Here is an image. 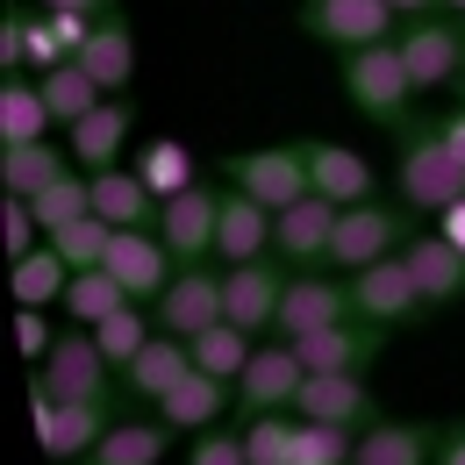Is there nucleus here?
<instances>
[{"mask_svg":"<svg viewBox=\"0 0 465 465\" xmlns=\"http://www.w3.org/2000/svg\"><path fill=\"white\" fill-rule=\"evenodd\" d=\"M36 7H79V15H108L115 0H36Z\"/></svg>","mask_w":465,"mask_h":465,"instance_id":"47","label":"nucleus"},{"mask_svg":"<svg viewBox=\"0 0 465 465\" xmlns=\"http://www.w3.org/2000/svg\"><path fill=\"white\" fill-rule=\"evenodd\" d=\"M430 129L444 136V151H451V158H465V108H451V115H430Z\"/></svg>","mask_w":465,"mask_h":465,"instance_id":"44","label":"nucleus"},{"mask_svg":"<svg viewBox=\"0 0 465 465\" xmlns=\"http://www.w3.org/2000/svg\"><path fill=\"white\" fill-rule=\"evenodd\" d=\"M437 236H444V243H459V251H465V201H459V208H444V215H437Z\"/></svg>","mask_w":465,"mask_h":465,"instance_id":"46","label":"nucleus"},{"mask_svg":"<svg viewBox=\"0 0 465 465\" xmlns=\"http://www.w3.org/2000/svg\"><path fill=\"white\" fill-rule=\"evenodd\" d=\"M387 7H394L401 22H415V15H437V0H387Z\"/></svg>","mask_w":465,"mask_h":465,"instance_id":"48","label":"nucleus"},{"mask_svg":"<svg viewBox=\"0 0 465 465\" xmlns=\"http://www.w3.org/2000/svg\"><path fill=\"white\" fill-rule=\"evenodd\" d=\"M344 315H351V280L344 272H337V280H330V272H293L272 337L301 344V337H315V330H330V322H344Z\"/></svg>","mask_w":465,"mask_h":465,"instance_id":"12","label":"nucleus"},{"mask_svg":"<svg viewBox=\"0 0 465 465\" xmlns=\"http://www.w3.org/2000/svg\"><path fill=\"white\" fill-rule=\"evenodd\" d=\"M51 129H58V115H51L44 86L7 72V86H0V143H44Z\"/></svg>","mask_w":465,"mask_h":465,"instance_id":"31","label":"nucleus"},{"mask_svg":"<svg viewBox=\"0 0 465 465\" xmlns=\"http://www.w3.org/2000/svg\"><path fill=\"white\" fill-rule=\"evenodd\" d=\"M308 173H315V193L337 201V208H358V201H380L372 193V165L344 151V143H308Z\"/></svg>","mask_w":465,"mask_h":465,"instance_id":"29","label":"nucleus"},{"mask_svg":"<svg viewBox=\"0 0 465 465\" xmlns=\"http://www.w3.org/2000/svg\"><path fill=\"white\" fill-rule=\"evenodd\" d=\"M301 380H308V365H301V351H293L287 337L258 344V351H251V365H243V380H236V415L293 408V401H301Z\"/></svg>","mask_w":465,"mask_h":465,"instance_id":"14","label":"nucleus"},{"mask_svg":"<svg viewBox=\"0 0 465 465\" xmlns=\"http://www.w3.org/2000/svg\"><path fill=\"white\" fill-rule=\"evenodd\" d=\"M337 201H322V193H308V201H293L272 215V258H287L293 272H315L322 258H330V236H337Z\"/></svg>","mask_w":465,"mask_h":465,"instance_id":"15","label":"nucleus"},{"mask_svg":"<svg viewBox=\"0 0 465 465\" xmlns=\"http://www.w3.org/2000/svg\"><path fill=\"white\" fill-rule=\"evenodd\" d=\"M79 64L101 79V94H129V79H136V29L122 22V7H108L94 22V44L79 51Z\"/></svg>","mask_w":465,"mask_h":465,"instance_id":"25","label":"nucleus"},{"mask_svg":"<svg viewBox=\"0 0 465 465\" xmlns=\"http://www.w3.org/2000/svg\"><path fill=\"white\" fill-rule=\"evenodd\" d=\"M151 337H158V315H151V301H129L122 315H108V322L94 330V344L115 358V372H122V365H129L143 344H151Z\"/></svg>","mask_w":465,"mask_h":465,"instance_id":"38","label":"nucleus"},{"mask_svg":"<svg viewBox=\"0 0 465 465\" xmlns=\"http://www.w3.org/2000/svg\"><path fill=\"white\" fill-rule=\"evenodd\" d=\"M344 101L358 115H372L380 129H394L401 136L408 108H415V79H408L401 64V44H372V51H344Z\"/></svg>","mask_w":465,"mask_h":465,"instance_id":"3","label":"nucleus"},{"mask_svg":"<svg viewBox=\"0 0 465 465\" xmlns=\"http://www.w3.org/2000/svg\"><path fill=\"white\" fill-rule=\"evenodd\" d=\"M186 372H193V344H186V337H173V330H158L151 344L122 365V394H129V401H165Z\"/></svg>","mask_w":465,"mask_h":465,"instance_id":"20","label":"nucleus"},{"mask_svg":"<svg viewBox=\"0 0 465 465\" xmlns=\"http://www.w3.org/2000/svg\"><path fill=\"white\" fill-rule=\"evenodd\" d=\"M351 459H358V430H344V422H308L301 415L287 465H351Z\"/></svg>","mask_w":465,"mask_h":465,"instance_id":"39","label":"nucleus"},{"mask_svg":"<svg viewBox=\"0 0 465 465\" xmlns=\"http://www.w3.org/2000/svg\"><path fill=\"white\" fill-rule=\"evenodd\" d=\"M94 215H108L115 230H151L158 193L136 179V165H108V173H94Z\"/></svg>","mask_w":465,"mask_h":465,"instance_id":"28","label":"nucleus"},{"mask_svg":"<svg viewBox=\"0 0 465 465\" xmlns=\"http://www.w3.org/2000/svg\"><path fill=\"white\" fill-rule=\"evenodd\" d=\"M422 308H430V301L415 287L408 258H380V265L351 272V315H365V322H380V330H401V322H415Z\"/></svg>","mask_w":465,"mask_h":465,"instance_id":"11","label":"nucleus"},{"mask_svg":"<svg viewBox=\"0 0 465 465\" xmlns=\"http://www.w3.org/2000/svg\"><path fill=\"white\" fill-rule=\"evenodd\" d=\"M251 351H258V337H251V330L215 322V330H201V337H193V365H201V372H215V380H243Z\"/></svg>","mask_w":465,"mask_h":465,"instance_id":"36","label":"nucleus"},{"mask_svg":"<svg viewBox=\"0 0 465 465\" xmlns=\"http://www.w3.org/2000/svg\"><path fill=\"white\" fill-rule=\"evenodd\" d=\"M437 7H444V15H465V0H437Z\"/></svg>","mask_w":465,"mask_h":465,"instance_id":"49","label":"nucleus"},{"mask_svg":"<svg viewBox=\"0 0 465 465\" xmlns=\"http://www.w3.org/2000/svg\"><path fill=\"white\" fill-rule=\"evenodd\" d=\"M459 108H465V79H459Z\"/></svg>","mask_w":465,"mask_h":465,"instance_id":"50","label":"nucleus"},{"mask_svg":"<svg viewBox=\"0 0 465 465\" xmlns=\"http://www.w3.org/2000/svg\"><path fill=\"white\" fill-rule=\"evenodd\" d=\"M437 437L444 430H430V422H372V430H358V459L351 465H437Z\"/></svg>","mask_w":465,"mask_h":465,"instance_id":"24","label":"nucleus"},{"mask_svg":"<svg viewBox=\"0 0 465 465\" xmlns=\"http://www.w3.org/2000/svg\"><path fill=\"white\" fill-rule=\"evenodd\" d=\"M408 236H415V208L408 201H358L337 215V236H330V272H365V265H380V258H401Z\"/></svg>","mask_w":465,"mask_h":465,"instance_id":"2","label":"nucleus"},{"mask_svg":"<svg viewBox=\"0 0 465 465\" xmlns=\"http://www.w3.org/2000/svg\"><path fill=\"white\" fill-rule=\"evenodd\" d=\"M151 315H158V330H173V337H201V330H215L223 322V272H208V265H179L173 287L151 301Z\"/></svg>","mask_w":465,"mask_h":465,"instance_id":"13","label":"nucleus"},{"mask_svg":"<svg viewBox=\"0 0 465 465\" xmlns=\"http://www.w3.org/2000/svg\"><path fill=\"white\" fill-rule=\"evenodd\" d=\"M72 173V151L64 143H0V193H15V201H29V193H44L51 179Z\"/></svg>","mask_w":465,"mask_h":465,"instance_id":"26","label":"nucleus"},{"mask_svg":"<svg viewBox=\"0 0 465 465\" xmlns=\"http://www.w3.org/2000/svg\"><path fill=\"white\" fill-rule=\"evenodd\" d=\"M0 72H29V15L22 7L0 15Z\"/></svg>","mask_w":465,"mask_h":465,"instance_id":"42","label":"nucleus"},{"mask_svg":"<svg viewBox=\"0 0 465 465\" xmlns=\"http://www.w3.org/2000/svg\"><path fill=\"white\" fill-rule=\"evenodd\" d=\"M51 243L64 251V265H72V272H86V265H108V243H115V223H108V215H79V223L51 230Z\"/></svg>","mask_w":465,"mask_h":465,"instance_id":"40","label":"nucleus"},{"mask_svg":"<svg viewBox=\"0 0 465 465\" xmlns=\"http://www.w3.org/2000/svg\"><path fill=\"white\" fill-rule=\"evenodd\" d=\"M186 465H251V459H243V430H223V422H215V430H201Z\"/></svg>","mask_w":465,"mask_h":465,"instance_id":"41","label":"nucleus"},{"mask_svg":"<svg viewBox=\"0 0 465 465\" xmlns=\"http://www.w3.org/2000/svg\"><path fill=\"white\" fill-rule=\"evenodd\" d=\"M215 173L230 179L236 193H251L258 208H293L315 193V173H308V143H265V151H230Z\"/></svg>","mask_w":465,"mask_h":465,"instance_id":"4","label":"nucleus"},{"mask_svg":"<svg viewBox=\"0 0 465 465\" xmlns=\"http://www.w3.org/2000/svg\"><path fill=\"white\" fill-rule=\"evenodd\" d=\"M129 394H94V401H58L44 422H36V437H44V459L51 465H86L101 451V437L122 422V408Z\"/></svg>","mask_w":465,"mask_h":465,"instance_id":"10","label":"nucleus"},{"mask_svg":"<svg viewBox=\"0 0 465 465\" xmlns=\"http://www.w3.org/2000/svg\"><path fill=\"white\" fill-rule=\"evenodd\" d=\"M301 365L308 372H372V358L387 351V330L380 322H365V315H344V322H330V330H315V337H301Z\"/></svg>","mask_w":465,"mask_h":465,"instance_id":"17","label":"nucleus"},{"mask_svg":"<svg viewBox=\"0 0 465 465\" xmlns=\"http://www.w3.org/2000/svg\"><path fill=\"white\" fill-rule=\"evenodd\" d=\"M129 301H136V293L122 287L108 265H86V272H72V287H64L58 308H64V322H79V330H101V322H108V315H122Z\"/></svg>","mask_w":465,"mask_h":465,"instance_id":"30","label":"nucleus"},{"mask_svg":"<svg viewBox=\"0 0 465 465\" xmlns=\"http://www.w3.org/2000/svg\"><path fill=\"white\" fill-rule=\"evenodd\" d=\"M7 287H15V308H51V301H64V287H72V265H64L58 243L44 236L36 251L7 258Z\"/></svg>","mask_w":465,"mask_h":465,"instance_id":"27","label":"nucleus"},{"mask_svg":"<svg viewBox=\"0 0 465 465\" xmlns=\"http://www.w3.org/2000/svg\"><path fill=\"white\" fill-rule=\"evenodd\" d=\"M301 29L344 58V51L394 44V36H401V15H394L387 0H301Z\"/></svg>","mask_w":465,"mask_h":465,"instance_id":"7","label":"nucleus"},{"mask_svg":"<svg viewBox=\"0 0 465 465\" xmlns=\"http://www.w3.org/2000/svg\"><path fill=\"white\" fill-rule=\"evenodd\" d=\"M230 186V179H223ZM215 258L223 265H251V258H272V208H258L251 193H223V230H215Z\"/></svg>","mask_w":465,"mask_h":465,"instance_id":"22","label":"nucleus"},{"mask_svg":"<svg viewBox=\"0 0 465 465\" xmlns=\"http://www.w3.org/2000/svg\"><path fill=\"white\" fill-rule=\"evenodd\" d=\"M36 86H44V101H51V115H58V129H72V122H86L94 108H101V101H108V94H101V79H94V72H86L79 58H72V64H58V72H44Z\"/></svg>","mask_w":465,"mask_h":465,"instance_id":"34","label":"nucleus"},{"mask_svg":"<svg viewBox=\"0 0 465 465\" xmlns=\"http://www.w3.org/2000/svg\"><path fill=\"white\" fill-rule=\"evenodd\" d=\"M394 186H401V201L415 215H444V208H459L465 201V158L444 151V136L430 129V122H408L401 129V165H394Z\"/></svg>","mask_w":465,"mask_h":465,"instance_id":"1","label":"nucleus"},{"mask_svg":"<svg viewBox=\"0 0 465 465\" xmlns=\"http://www.w3.org/2000/svg\"><path fill=\"white\" fill-rule=\"evenodd\" d=\"M136 179H143V186H151V193H158V208H165V201H173V193H186V186H193V179H208V173H201V165H193V151H186V143H179V136H151V143H143V151H136Z\"/></svg>","mask_w":465,"mask_h":465,"instance_id":"33","label":"nucleus"},{"mask_svg":"<svg viewBox=\"0 0 465 465\" xmlns=\"http://www.w3.org/2000/svg\"><path fill=\"white\" fill-rule=\"evenodd\" d=\"M108 272H115L136 301H158V293L173 287L179 258L165 251V236H158V230H115V243H108Z\"/></svg>","mask_w":465,"mask_h":465,"instance_id":"19","label":"nucleus"},{"mask_svg":"<svg viewBox=\"0 0 465 465\" xmlns=\"http://www.w3.org/2000/svg\"><path fill=\"white\" fill-rule=\"evenodd\" d=\"M223 179H193L186 193H173L165 208H158V223L151 230L165 236V251H173L179 265H208L215 258V230H223Z\"/></svg>","mask_w":465,"mask_h":465,"instance_id":"8","label":"nucleus"},{"mask_svg":"<svg viewBox=\"0 0 465 465\" xmlns=\"http://www.w3.org/2000/svg\"><path fill=\"white\" fill-rule=\"evenodd\" d=\"M36 380L58 394V401H94V394H122V372L115 358L94 344V330H58V344H51V358H36Z\"/></svg>","mask_w":465,"mask_h":465,"instance_id":"6","label":"nucleus"},{"mask_svg":"<svg viewBox=\"0 0 465 465\" xmlns=\"http://www.w3.org/2000/svg\"><path fill=\"white\" fill-rule=\"evenodd\" d=\"M129 129H136V108L122 94H108L86 122L64 129V151H72L79 173H108V165H122V151H129Z\"/></svg>","mask_w":465,"mask_h":465,"instance_id":"18","label":"nucleus"},{"mask_svg":"<svg viewBox=\"0 0 465 465\" xmlns=\"http://www.w3.org/2000/svg\"><path fill=\"white\" fill-rule=\"evenodd\" d=\"M293 430H301L293 408H258V415H243V459L251 465H287L293 459Z\"/></svg>","mask_w":465,"mask_h":465,"instance_id":"35","label":"nucleus"},{"mask_svg":"<svg viewBox=\"0 0 465 465\" xmlns=\"http://www.w3.org/2000/svg\"><path fill=\"white\" fill-rule=\"evenodd\" d=\"M29 208H36L44 236L64 230V223H79V215H94V173H64V179H51L44 193H29Z\"/></svg>","mask_w":465,"mask_h":465,"instance_id":"37","label":"nucleus"},{"mask_svg":"<svg viewBox=\"0 0 465 465\" xmlns=\"http://www.w3.org/2000/svg\"><path fill=\"white\" fill-rule=\"evenodd\" d=\"M437 465H465V422H444V437H437Z\"/></svg>","mask_w":465,"mask_h":465,"instance_id":"45","label":"nucleus"},{"mask_svg":"<svg viewBox=\"0 0 465 465\" xmlns=\"http://www.w3.org/2000/svg\"><path fill=\"white\" fill-rule=\"evenodd\" d=\"M15 344H22V358H51V344H58V337H51L44 308H22V315H15Z\"/></svg>","mask_w":465,"mask_h":465,"instance_id":"43","label":"nucleus"},{"mask_svg":"<svg viewBox=\"0 0 465 465\" xmlns=\"http://www.w3.org/2000/svg\"><path fill=\"white\" fill-rule=\"evenodd\" d=\"M223 408H236V380H215V372H186L173 394L158 401V415L173 422V430H186V437H201V430H215L223 422Z\"/></svg>","mask_w":465,"mask_h":465,"instance_id":"23","label":"nucleus"},{"mask_svg":"<svg viewBox=\"0 0 465 465\" xmlns=\"http://www.w3.org/2000/svg\"><path fill=\"white\" fill-rule=\"evenodd\" d=\"M165 444H173V422H165V415H151V422L122 415L86 465H158V459H165Z\"/></svg>","mask_w":465,"mask_h":465,"instance_id":"32","label":"nucleus"},{"mask_svg":"<svg viewBox=\"0 0 465 465\" xmlns=\"http://www.w3.org/2000/svg\"><path fill=\"white\" fill-rule=\"evenodd\" d=\"M293 415H308V422H344V430H372V422H380V401H372L365 372H308Z\"/></svg>","mask_w":465,"mask_h":465,"instance_id":"16","label":"nucleus"},{"mask_svg":"<svg viewBox=\"0 0 465 465\" xmlns=\"http://www.w3.org/2000/svg\"><path fill=\"white\" fill-rule=\"evenodd\" d=\"M401 258H408V272H415V287H422V301H430V308L465 301V251H459V243H444L437 230H415Z\"/></svg>","mask_w":465,"mask_h":465,"instance_id":"21","label":"nucleus"},{"mask_svg":"<svg viewBox=\"0 0 465 465\" xmlns=\"http://www.w3.org/2000/svg\"><path fill=\"white\" fill-rule=\"evenodd\" d=\"M401 64L408 79H415V94H430V86H459L465 79V15H415L401 22Z\"/></svg>","mask_w":465,"mask_h":465,"instance_id":"5","label":"nucleus"},{"mask_svg":"<svg viewBox=\"0 0 465 465\" xmlns=\"http://www.w3.org/2000/svg\"><path fill=\"white\" fill-rule=\"evenodd\" d=\"M287 280H293L287 258L223 265V322L251 330V337H272V322H280V301H287Z\"/></svg>","mask_w":465,"mask_h":465,"instance_id":"9","label":"nucleus"}]
</instances>
